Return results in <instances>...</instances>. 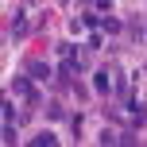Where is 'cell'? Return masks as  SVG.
Returning <instances> with one entry per match:
<instances>
[{
	"label": "cell",
	"instance_id": "obj_1",
	"mask_svg": "<svg viewBox=\"0 0 147 147\" xmlns=\"http://www.w3.org/2000/svg\"><path fill=\"white\" fill-rule=\"evenodd\" d=\"M12 93H16V97H23L27 105H35V101H39V93L31 89V81H27V78H16V81H12Z\"/></svg>",
	"mask_w": 147,
	"mask_h": 147
},
{
	"label": "cell",
	"instance_id": "obj_2",
	"mask_svg": "<svg viewBox=\"0 0 147 147\" xmlns=\"http://www.w3.org/2000/svg\"><path fill=\"white\" fill-rule=\"evenodd\" d=\"M93 85H97V93L109 97V93H112V70H97V74H93Z\"/></svg>",
	"mask_w": 147,
	"mask_h": 147
},
{
	"label": "cell",
	"instance_id": "obj_3",
	"mask_svg": "<svg viewBox=\"0 0 147 147\" xmlns=\"http://www.w3.org/2000/svg\"><path fill=\"white\" fill-rule=\"evenodd\" d=\"M27 78H35V81H47V78H51V66H47V62H27Z\"/></svg>",
	"mask_w": 147,
	"mask_h": 147
},
{
	"label": "cell",
	"instance_id": "obj_4",
	"mask_svg": "<svg viewBox=\"0 0 147 147\" xmlns=\"http://www.w3.org/2000/svg\"><path fill=\"white\" fill-rule=\"evenodd\" d=\"M54 143H58V136H51V132H43V136L31 140V147H54Z\"/></svg>",
	"mask_w": 147,
	"mask_h": 147
},
{
	"label": "cell",
	"instance_id": "obj_5",
	"mask_svg": "<svg viewBox=\"0 0 147 147\" xmlns=\"http://www.w3.org/2000/svg\"><path fill=\"white\" fill-rule=\"evenodd\" d=\"M12 31H16V35H23V31H27V16H23V12L16 16V27H12Z\"/></svg>",
	"mask_w": 147,
	"mask_h": 147
}]
</instances>
